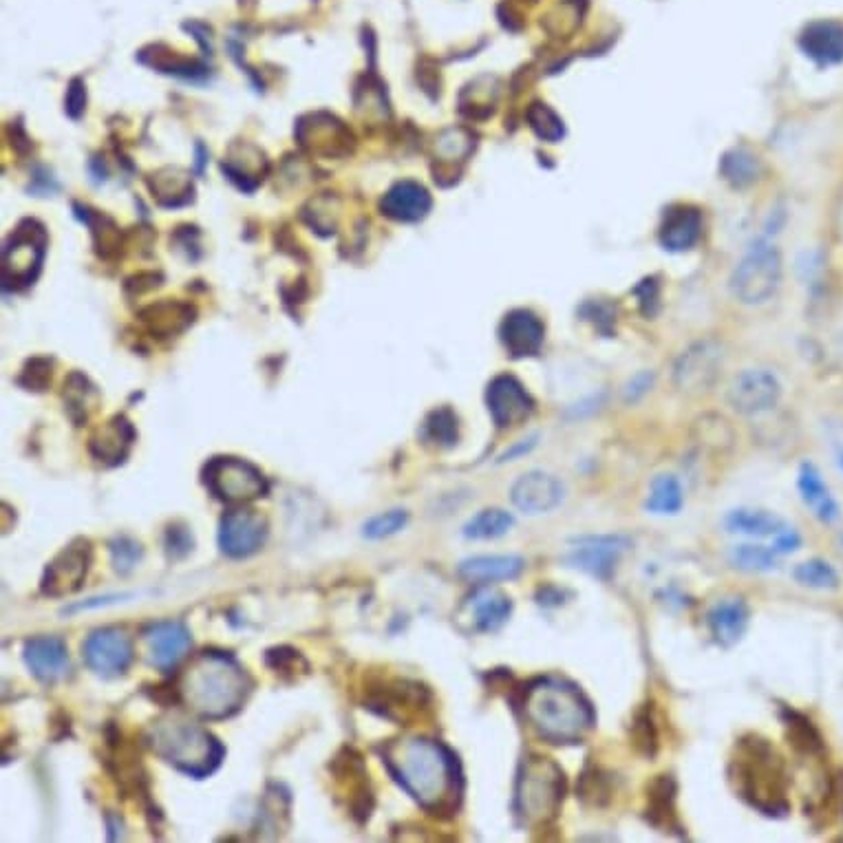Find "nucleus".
Here are the masks:
<instances>
[{"mask_svg": "<svg viewBox=\"0 0 843 843\" xmlns=\"http://www.w3.org/2000/svg\"><path fill=\"white\" fill-rule=\"evenodd\" d=\"M526 117H528L531 128L537 133V138H541L544 142L554 144V142H559V140L565 136L563 119L557 115L554 108H550V106L544 104V102L531 104Z\"/></svg>", "mask_w": 843, "mask_h": 843, "instance_id": "e433bc0d", "label": "nucleus"}, {"mask_svg": "<svg viewBox=\"0 0 843 843\" xmlns=\"http://www.w3.org/2000/svg\"><path fill=\"white\" fill-rule=\"evenodd\" d=\"M830 446H832V462L839 475L843 477V431L841 429L830 435Z\"/></svg>", "mask_w": 843, "mask_h": 843, "instance_id": "de8ad7c7", "label": "nucleus"}, {"mask_svg": "<svg viewBox=\"0 0 843 843\" xmlns=\"http://www.w3.org/2000/svg\"><path fill=\"white\" fill-rule=\"evenodd\" d=\"M731 782L736 793L764 815H784L789 810L784 759L768 740L749 736L738 742L731 759Z\"/></svg>", "mask_w": 843, "mask_h": 843, "instance_id": "20e7f679", "label": "nucleus"}, {"mask_svg": "<svg viewBox=\"0 0 843 843\" xmlns=\"http://www.w3.org/2000/svg\"><path fill=\"white\" fill-rule=\"evenodd\" d=\"M133 640L124 629L102 627L89 634L82 644V659L87 667L102 678L124 676L133 663Z\"/></svg>", "mask_w": 843, "mask_h": 843, "instance_id": "ddd939ff", "label": "nucleus"}, {"mask_svg": "<svg viewBox=\"0 0 843 843\" xmlns=\"http://www.w3.org/2000/svg\"><path fill=\"white\" fill-rule=\"evenodd\" d=\"M499 339L512 358L539 356L546 343V325L535 311L514 309L501 320Z\"/></svg>", "mask_w": 843, "mask_h": 843, "instance_id": "a211bd4d", "label": "nucleus"}, {"mask_svg": "<svg viewBox=\"0 0 843 843\" xmlns=\"http://www.w3.org/2000/svg\"><path fill=\"white\" fill-rule=\"evenodd\" d=\"M488 413L499 431L524 424L533 411L535 400L526 392V386L514 375H497L486 392Z\"/></svg>", "mask_w": 843, "mask_h": 843, "instance_id": "4468645a", "label": "nucleus"}, {"mask_svg": "<svg viewBox=\"0 0 843 843\" xmlns=\"http://www.w3.org/2000/svg\"><path fill=\"white\" fill-rule=\"evenodd\" d=\"M682 506H685V495H682L680 482L674 475H659L652 482L650 497H647L644 508L652 514L667 516V514H678Z\"/></svg>", "mask_w": 843, "mask_h": 843, "instance_id": "473e14b6", "label": "nucleus"}, {"mask_svg": "<svg viewBox=\"0 0 843 843\" xmlns=\"http://www.w3.org/2000/svg\"><path fill=\"white\" fill-rule=\"evenodd\" d=\"M537 437H528V439H524V442H519V444H514L510 450H506L503 452V456H501V460L499 462H512L514 458H522V456H526V452H531L533 448H535V442Z\"/></svg>", "mask_w": 843, "mask_h": 843, "instance_id": "49530a36", "label": "nucleus"}, {"mask_svg": "<svg viewBox=\"0 0 843 843\" xmlns=\"http://www.w3.org/2000/svg\"><path fill=\"white\" fill-rule=\"evenodd\" d=\"M164 546H166L168 559H183V557H188L192 552V548H194V539H192L190 528L183 526V524L168 526Z\"/></svg>", "mask_w": 843, "mask_h": 843, "instance_id": "79ce46f5", "label": "nucleus"}, {"mask_svg": "<svg viewBox=\"0 0 843 843\" xmlns=\"http://www.w3.org/2000/svg\"><path fill=\"white\" fill-rule=\"evenodd\" d=\"M565 775L557 762L544 755L524 757L516 772L514 813L526 826H546L563 804Z\"/></svg>", "mask_w": 843, "mask_h": 843, "instance_id": "423d86ee", "label": "nucleus"}, {"mask_svg": "<svg viewBox=\"0 0 843 843\" xmlns=\"http://www.w3.org/2000/svg\"><path fill=\"white\" fill-rule=\"evenodd\" d=\"M800 544H802V539H800L797 531H793V528L789 526V528H784L780 535H777V537L772 539V550H775L777 554H789V552L800 550Z\"/></svg>", "mask_w": 843, "mask_h": 843, "instance_id": "c03bdc74", "label": "nucleus"}, {"mask_svg": "<svg viewBox=\"0 0 843 843\" xmlns=\"http://www.w3.org/2000/svg\"><path fill=\"white\" fill-rule=\"evenodd\" d=\"M512 526H514V519L510 512L501 508H486L469 519L462 535L471 541H490L510 533Z\"/></svg>", "mask_w": 843, "mask_h": 843, "instance_id": "2f4dec72", "label": "nucleus"}, {"mask_svg": "<svg viewBox=\"0 0 843 843\" xmlns=\"http://www.w3.org/2000/svg\"><path fill=\"white\" fill-rule=\"evenodd\" d=\"M151 746L164 762L194 780L210 777L226 755L221 742L210 731L177 713L153 723Z\"/></svg>", "mask_w": 843, "mask_h": 843, "instance_id": "39448f33", "label": "nucleus"}, {"mask_svg": "<svg viewBox=\"0 0 843 843\" xmlns=\"http://www.w3.org/2000/svg\"><path fill=\"white\" fill-rule=\"evenodd\" d=\"M782 281V256L775 243L759 239L744 254L731 277V292L744 305L766 303Z\"/></svg>", "mask_w": 843, "mask_h": 843, "instance_id": "0eeeda50", "label": "nucleus"}, {"mask_svg": "<svg viewBox=\"0 0 843 843\" xmlns=\"http://www.w3.org/2000/svg\"><path fill=\"white\" fill-rule=\"evenodd\" d=\"M563 497H565V486L561 484V480L544 471L524 473L522 477H516V482L510 488V499L514 508L526 514L550 512L561 506Z\"/></svg>", "mask_w": 843, "mask_h": 843, "instance_id": "f3484780", "label": "nucleus"}, {"mask_svg": "<svg viewBox=\"0 0 843 843\" xmlns=\"http://www.w3.org/2000/svg\"><path fill=\"white\" fill-rule=\"evenodd\" d=\"M136 442V431L126 418H113L89 442L91 456L104 467L122 464Z\"/></svg>", "mask_w": 843, "mask_h": 843, "instance_id": "5701e85b", "label": "nucleus"}, {"mask_svg": "<svg viewBox=\"0 0 843 843\" xmlns=\"http://www.w3.org/2000/svg\"><path fill=\"white\" fill-rule=\"evenodd\" d=\"M522 708L537 736L552 744H576L597 723L592 702L576 685L557 676L528 682Z\"/></svg>", "mask_w": 843, "mask_h": 843, "instance_id": "f03ea898", "label": "nucleus"}, {"mask_svg": "<svg viewBox=\"0 0 843 843\" xmlns=\"http://www.w3.org/2000/svg\"><path fill=\"white\" fill-rule=\"evenodd\" d=\"M382 210L398 221H420L431 210V194L420 183L403 181L386 192Z\"/></svg>", "mask_w": 843, "mask_h": 843, "instance_id": "bb28decb", "label": "nucleus"}, {"mask_svg": "<svg viewBox=\"0 0 843 843\" xmlns=\"http://www.w3.org/2000/svg\"><path fill=\"white\" fill-rule=\"evenodd\" d=\"M330 772L334 777L341 797L345 800L349 815L358 823H365L373 813L375 797H373V789L369 782V772L362 755L354 746H343L332 759Z\"/></svg>", "mask_w": 843, "mask_h": 843, "instance_id": "9b49d317", "label": "nucleus"}, {"mask_svg": "<svg viewBox=\"0 0 843 843\" xmlns=\"http://www.w3.org/2000/svg\"><path fill=\"white\" fill-rule=\"evenodd\" d=\"M729 563L736 570L755 574V572H770L777 567V552L772 548L764 546H736L729 552Z\"/></svg>", "mask_w": 843, "mask_h": 843, "instance_id": "f704fd0d", "label": "nucleus"}, {"mask_svg": "<svg viewBox=\"0 0 843 843\" xmlns=\"http://www.w3.org/2000/svg\"><path fill=\"white\" fill-rule=\"evenodd\" d=\"M723 369V352L716 343H698L687 349L676 365V384L680 392H704Z\"/></svg>", "mask_w": 843, "mask_h": 843, "instance_id": "6ab92c4d", "label": "nucleus"}, {"mask_svg": "<svg viewBox=\"0 0 843 843\" xmlns=\"http://www.w3.org/2000/svg\"><path fill=\"white\" fill-rule=\"evenodd\" d=\"M702 234V215L693 206H674L665 213L661 223V245L669 252L691 250Z\"/></svg>", "mask_w": 843, "mask_h": 843, "instance_id": "b1692460", "label": "nucleus"}, {"mask_svg": "<svg viewBox=\"0 0 843 843\" xmlns=\"http://www.w3.org/2000/svg\"><path fill=\"white\" fill-rule=\"evenodd\" d=\"M627 546H629V539L621 535L583 537L576 541V548H572L565 554V563L590 576L608 578L614 572L621 554L627 550Z\"/></svg>", "mask_w": 843, "mask_h": 843, "instance_id": "dca6fc26", "label": "nucleus"}, {"mask_svg": "<svg viewBox=\"0 0 843 843\" xmlns=\"http://www.w3.org/2000/svg\"><path fill=\"white\" fill-rule=\"evenodd\" d=\"M409 524V512L407 510H386V512H380L375 516H371L369 522L365 524L362 528V535L371 541H380V539H386V537H394L398 535L400 531H405Z\"/></svg>", "mask_w": 843, "mask_h": 843, "instance_id": "58836bf2", "label": "nucleus"}, {"mask_svg": "<svg viewBox=\"0 0 843 843\" xmlns=\"http://www.w3.org/2000/svg\"><path fill=\"white\" fill-rule=\"evenodd\" d=\"M725 528L733 535H744V537H777L784 528H789L780 516L766 512V510H753V508H738L731 510L725 519Z\"/></svg>", "mask_w": 843, "mask_h": 843, "instance_id": "c85d7f7f", "label": "nucleus"}, {"mask_svg": "<svg viewBox=\"0 0 843 843\" xmlns=\"http://www.w3.org/2000/svg\"><path fill=\"white\" fill-rule=\"evenodd\" d=\"M420 437L426 446L433 448H452L460 439V422L450 409L442 407L426 416L420 429Z\"/></svg>", "mask_w": 843, "mask_h": 843, "instance_id": "7c9ffc66", "label": "nucleus"}, {"mask_svg": "<svg viewBox=\"0 0 843 843\" xmlns=\"http://www.w3.org/2000/svg\"><path fill=\"white\" fill-rule=\"evenodd\" d=\"M93 563V548L89 539H74L64 546L44 567L40 592L49 599H64L80 592Z\"/></svg>", "mask_w": 843, "mask_h": 843, "instance_id": "9d476101", "label": "nucleus"}, {"mask_svg": "<svg viewBox=\"0 0 843 843\" xmlns=\"http://www.w3.org/2000/svg\"><path fill=\"white\" fill-rule=\"evenodd\" d=\"M252 678L223 652H204L192 661L179 682V698L206 720L230 718L245 704Z\"/></svg>", "mask_w": 843, "mask_h": 843, "instance_id": "7ed1b4c3", "label": "nucleus"}, {"mask_svg": "<svg viewBox=\"0 0 843 843\" xmlns=\"http://www.w3.org/2000/svg\"><path fill=\"white\" fill-rule=\"evenodd\" d=\"M797 583L813 590H834L839 588V576L834 567L821 559H810L795 570Z\"/></svg>", "mask_w": 843, "mask_h": 843, "instance_id": "4c0bfd02", "label": "nucleus"}, {"mask_svg": "<svg viewBox=\"0 0 843 843\" xmlns=\"http://www.w3.org/2000/svg\"><path fill=\"white\" fill-rule=\"evenodd\" d=\"M386 770L426 813H452L462 797L458 755L431 738H398L382 753Z\"/></svg>", "mask_w": 843, "mask_h": 843, "instance_id": "f257e3e1", "label": "nucleus"}, {"mask_svg": "<svg viewBox=\"0 0 843 843\" xmlns=\"http://www.w3.org/2000/svg\"><path fill=\"white\" fill-rule=\"evenodd\" d=\"M652 382H654V375H652L650 371H642V373L634 375V378L629 380L627 388H625V400H627V403H636V400H640V398H642L647 392H650Z\"/></svg>", "mask_w": 843, "mask_h": 843, "instance_id": "37998d69", "label": "nucleus"}, {"mask_svg": "<svg viewBox=\"0 0 843 843\" xmlns=\"http://www.w3.org/2000/svg\"><path fill=\"white\" fill-rule=\"evenodd\" d=\"M144 642L151 665L157 669H173L190 650V631L177 621H159L144 629Z\"/></svg>", "mask_w": 843, "mask_h": 843, "instance_id": "aec40b11", "label": "nucleus"}, {"mask_svg": "<svg viewBox=\"0 0 843 843\" xmlns=\"http://www.w3.org/2000/svg\"><path fill=\"white\" fill-rule=\"evenodd\" d=\"M27 669L42 682H55L69 672L67 644L58 636H36L23 647Z\"/></svg>", "mask_w": 843, "mask_h": 843, "instance_id": "412c9836", "label": "nucleus"}, {"mask_svg": "<svg viewBox=\"0 0 843 843\" xmlns=\"http://www.w3.org/2000/svg\"><path fill=\"white\" fill-rule=\"evenodd\" d=\"M800 493L804 503L810 508V512L823 524H834L839 519V503L832 497L828 484L819 475V471L813 464H802L800 471Z\"/></svg>", "mask_w": 843, "mask_h": 843, "instance_id": "cd10ccee", "label": "nucleus"}, {"mask_svg": "<svg viewBox=\"0 0 843 843\" xmlns=\"http://www.w3.org/2000/svg\"><path fill=\"white\" fill-rule=\"evenodd\" d=\"M749 621L751 612L742 599H723L706 614V625L713 640L725 647V650H731L744 638Z\"/></svg>", "mask_w": 843, "mask_h": 843, "instance_id": "4be33fe9", "label": "nucleus"}, {"mask_svg": "<svg viewBox=\"0 0 843 843\" xmlns=\"http://www.w3.org/2000/svg\"><path fill=\"white\" fill-rule=\"evenodd\" d=\"M526 561L514 554H482V557H469L460 563L458 574L469 580L484 586V583H497V580H514L524 572Z\"/></svg>", "mask_w": 843, "mask_h": 843, "instance_id": "393cba45", "label": "nucleus"}, {"mask_svg": "<svg viewBox=\"0 0 843 843\" xmlns=\"http://www.w3.org/2000/svg\"><path fill=\"white\" fill-rule=\"evenodd\" d=\"M782 396V386L777 378L766 369H746L742 371L729 392L731 407L742 416H759L770 411Z\"/></svg>", "mask_w": 843, "mask_h": 843, "instance_id": "2eb2a0df", "label": "nucleus"}, {"mask_svg": "<svg viewBox=\"0 0 843 843\" xmlns=\"http://www.w3.org/2000/svg\"><path fill=\"white\" fill-rule=\"evenodd\" d=\"M142 557H144V548L133 537L122 535L111 541V563L119 574L133 572L136 565L142 561Z\"/></svg>", "mask_w": 843, "mask_h": 843, "instance_id": "ea45409f", "label": "nucleus"}, {"mask_svg": "<svg viewBox=\"0 0 843 843\" xmlns=\"http://www.w3.org/2000/svg\"><path fill=\"white\" fill-rule=\"evenodd\" d=\"M512 614V601L499 590H480L471 599V616L480 631H499Z\"/></svg>", "mask_w": 843, "mask_h": 843, "instance_id": "c756f323", "label": "nucleus"}, {"mask_svg": "<svg viewBox=\"0 0 843 843\" xmlns=\"http://www.w3.org/2000/svg\"><path fill=\"white\" fill-rule=\"evenodd\" d=\"M210 495L228 506H245L268 495L270 484L254 464L237 458H215L204 469Z\"/></svg>", "mask_w": 843, "mask_h": 843, "instance_id": "6e6552de", "label": "nucleus"}, {"mask_svg": "<svg viewBox=\"0 0 843 843\" xmlns=\"http://www.w3.org/2000/svg\"><path fill=\"white\" fill-rule=\"evenodd\" d=\"M126 599H131V595H106V597H98V599H89V601H85V603L72 605L69 610H64V614H74V612H82V610H98V608L124 603Z\"/></svg>", "mask_w": 843, "mask_h": 843, "instance_id": "a18cd8bd", "label": "nucleus"}, {"mask_svg": "<svg viewBox=\"0 0 843 843\" xmlns=\"http://www.w3.org/2000/svg\"><path fill=\"white\" fill-rule=\"evenodd\" d=\"M650 819L652 823L656 826H665L667 830L676 823V808H674V802H676V791H674V782L669 780L667 775H663L661 780L654 782L652 791H650Z\"/></svg>", "mask_w": 843, "mask_h": 843, "instance_id": "c9c22d12", "label": "nucleus"}, {"mask_svg": "<svg viewBox=\"0 0 843 843\" xmlns=\"http://www.w3.org/2000/svg\"><path fill=\"white\" fill-rule=\"evenodd\" d=\"M268 665L279 676L296 678L298 674H307V661L301 656V652L290 650V647H277V650L268 652Z\"/></svg>", "mask_w": 843, "mask_h": 843, "instance_id": "a19ab883", "label": "nucleus"}, {"mask_svg": "<svg viewBox=\"0 0 843 843\" xmlns=\"http://www.w3.org/2000/svg\"><path fill=\"white\" fill-rule=\"evenodd\" d=\"M268 519L252 508L228 510L219 522V548L230 559H247L268 541Z\"/></svg>", "mask_w": 843, "mask_h": 843, "instance_id": "f8f14e48", "label": "nucleus"}, {"mask_svg": "<svg viewBox=\"0 0 843 843\" xmlns=\"http://www.w3.org/2000/svg\"><path fill=\"white\" fill-rule=\"evenodd\" d=\"M800 47L821 67L839 64L843 60V25L834 21H815L802 31Z\"/></svg>", "mask_w": 843, "mask_h": 843, "instance_id": "a878e982", "label": "nucleus"}, {"mask_svg": "<svg viewBox=\"0 0 843 843\" xmlns=\"http://www.w3.org/2000/svg\"><path fill=\"white\" fill-rule=\"evenodd\" d=\"M720 170L731 186L744 188L759 177V159L746 149H733L723 157Z\"/></svg>", "mask_w": 843, "mask_h": 843, "instance_id": "72a5a7b5", "label": "nucleus"}, {"mask_svg": "<svg viewBox=\"0 0 843 843\" xmlns=\"http://www.w3.org/2000/svg\"><path fill=\"white\" fill-rule=\"evenodd\" d=\"M431 704V693L407 678H380L365 689V708L400 725L418 718Z\"/></svg>", "mask_w": 843, "mask_h": 843, "instance_id": "1a4fd4ad", "label": "nucleus"}]
</instances>
